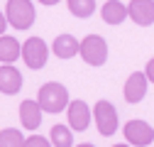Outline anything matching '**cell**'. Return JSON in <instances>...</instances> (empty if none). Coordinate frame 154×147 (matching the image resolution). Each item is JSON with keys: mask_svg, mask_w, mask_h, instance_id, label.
I'll return each mask as SVG.
<instances>
[{"mask_svg": "<svg viewBox=\"0 0 154 147\" xmlns=\"http://www.w3.org/2000/svg\"><path fill=\"white\" fill-rule=\"evenodd\" d=\"M37 103L42 105L44 113H61L64 108H69V91L64 83L59 81H49L39 88V93H37Z\"/></svg>", "mask_w": 154, "mask_h": 147, "instance_id": "obj_1", "label": "cell"}, {"mask_svg": "<svg viewBox=\"0 0 154 147\" xmlns=\"http://www.w3.org/2000/svg\"><path fill=\"white\" fill-rule=\"evenodd\" d=\"M93 123L103 137H110L118 133V110L110 101H98L93 108Z\"/></svg>", "mask_w": 154, "mask_h": 147, "instance_id": "obj_4", "label": "cell"}, {"mask_svg": "<svg viewBox=\"0 0 154 147\" xmlns=\"http://www.w3.org/2000/svg\"><path fill=\"white\" fill-rule=\"evenodd\" d=\"M79 147H95V145H88V142H86V145H79Z\"/></svg>", "mask_w": 154, "mask_h": 147, "instance_id": "obj_22", "label": "cell"}, {"mask_svg": "<svg viewBox=\"0 0 154 147\" xmlns=\"http://www.w3.org/2000/svg\"><path fill=\"white\" fill-rule=\"evenodd\" d=\"M127 15L134 25L149 27L154 25V0H132L127 5Z\"/></svg>", "mask_w": 154, "mask_h": 147, "instance_id": "obj_9", "label": "cell"}, {"mask_svg": "<svg viewBox=\"0 0 154 147\" xmlns=\"http://www.w3.org/2000/svg\"><path fill=\"white\" fill-rule=\"evenodd\" d=\"M22 59L29 69H44L47 59H49V47L42 37H29V39L22 44Z\"/></svg>", "mask_w": 154, "mask_h": 147, "instance_id": "obj_5", "label": "cell"}, {"mask_svg": "<svg viewBox=\"0 0 154 147\" xmlns=\"http://www.w3.org/2000/svg\"><path fill=\"white\" fill-rule=\"evenodd\" d=\"M69 12L73 17L86 20V17H91L95 12V0H69Z\"/></svg>", "mask_w": 154, "mask_h": 147, "instance_id": "obj_16", "label": "cell"}, {"mask_svg": "<svg viewBox=\"0 0 154 147\" xmlns=\"http://www.w3.org/2000/svg\"><path fill=\"white\" fill-rule=\"evenodd\" d=\"M49 140H51L54 147H73L71 127H66V125H54L51 133H49Z\"/></svg>", "mask_w": 154, "mask_h": 147, "instance_id": "obj_15", "label": "cell"}, {"mask_svg": "<svg viewBox=\"0 0 154 147\" xmlns=\"http://www.w3.org/2000/svg\"><path fill=\"white\" fill-rule=\"evenodd\" d=\"M66 110H69V127L76 130V133H83L86 127L91 125V120H93V110H91L88 103H83L81 98H79V101H71Z\"/></svg>", "mask_w": 154, "mask_h": 147, "instance_id": "obj_8", "label": "cell"}, {"mask_svg": "<svg viewBox=\"0 0 154 147\" xmlns=\"http://www.w3.org/2000/svg\"><path fill=\"white\" fill-rule=\"evenodd\" d=\"M8 27H10V25H8V17L3 15V10H0V34H5Z\"/></svg>", "mask_w": 154, "mask_h": 147, "instance_id": "obj_20", "label": "cell"}, {"mask_svg": "<svg viewBox=\"0 0 154 147\" xmlns=\"http://www.w3.org/2000/svg\"><path fill=\"white\" fill-rule=\"evenodd\" d=\"M51 52H54L59 59H73L76 54L81 52V42L76 39L73 34H59V37L51 42Z\"/></svg>", "mask_w": 154, "mask_h": 147, "instance_id": "obj_11", "label": "cell"}, {"mask_svg": "<svg viewBox=\"0 0 154 147\" xmlns=\"http://www.w3.org/2000/svg\"><path fill=\"white\" fill-rule=\"evenodd\" d=\"M112 147H130V145H112Z\"/></svg>", "mask_w": 154, "mask_h": 147, "instance_id": "obj_23", "label": "cell"}, {"mask_svg": "<svg viewBox=\"0 0 154 147\" xmlns=\"http://www.w3.org/2000/svg\"><path fill=\"white\" fill-rule=\"evenodd\" d=\"M147 86H149V79L144 71H134L127 76L125 81V88H122V96L127 103H140L144 96H147Z\"/></svg>", "mask_w": 154, "mask_h": 147, "instance_id": "obj_7", "label": "cell"}, {"mask_svg": "<svg viewBox=\"0 0 154 147\" xmlns=\"http://www.w3.org/2000/svg\"><path fill=\"white\" fill-rule=\"evenodd\" d=\"M144 74H147L149 83H154V59H149V61H147V69H144Z\"/></svg>", "mask_w": 154, "mask_h": 147, "instance_id": "obj_19", "label": "cell"}, {"mask_svg": "<svg viewBox=\"0 0 154 147\" xmlns=\"http://www.w3.org/2000/svg\"><path fill=\"white\" fill-rule=\"evenodd\" d=\"M20 88H22V74L12 64H3L0 66V93L15 96V93H20Z\"/></svg>", "mask_w": 154, "mask_h": 147, "instance_id": "obj_10", "label": "cell"}, {"mask_svg": "<svg viewBox=\"0 0 154 147\" xmlns=\"http://www.w3.org/2000/svg\"><path fill=\"white\" fill-rule=\"evenodd\" d=\"M22 57V47L15 37H8V34H0V61L3 64H12Z\"/></svg>", "mask_w": 154, "mask_h": 147, "instance_id": "obj_14", "label": "cell"}, {"mask_svg": "<svg viewBox=\"0 0 154 147\" xmlns=\"http://www.w3.org/2000/svg\"><path fill=\"white\" fill-rule=\"evenodd\" d=\"M81 59L91 66H103L108 61V42L100 34H88L81 39Z\"/></svg>", "mask_w": 154, "mask_h": 147, "instance_id": "obj_3", "label": "cell"}, {"mask_svg": "<svg viewBox=\"0 0 154 147\" xmlns=\"http://www.w3.org/2000/svg\"><path fill=\"white\" fill-rule=\"evenodd\" d=\"M100 17L108 25H122L130 17L127 15V5H122L120 0H108V3L103 5V10H100Z\"/></svg>", "mask_w": 154, "mask_h": 147, "instance_id": "obj_13", "label": "cell"}, {"mask_svg": "<svg viewBox=\"0 0 154 147\" xmlns=\"http://www.w3.org/2000/svg\"><path fill=\"white\" fill-rule=\"evenodd\" d=\"M122 133H125V140L134 147H147L154 142V127L144 120H130Z\"/></svg>", "mask_w": 154, "mask_h": 147, "instance_id": "obj_6", "label": "cell"}, {"mask_svg": "<svg viewBox=\"0 0 154 147\" xmlns=\"http://www.w3.org/2000/svg\"><path fill=\"white\" fill-rule=\"evenodd\" d=\"M0 147H25V137L17 127H5L0 130Z\"/></svg>", "mask_w": 154, "mask_h": 147, "instance_id": "obj_17", "label": "cell"}, {"mask_svg": "<svg viewBox=\"0 0 154 147\" xmlns=\"http://www.w3.org/2000/svg\"><path fill=\"white\" fill-rule=\"evenodd\" d=\"M42 5H56V3H61V0H39Z\"/></svg>", "mask_w": 154, "mask_h": 147, "instance_id": "obj_21", "label": "cell"}, {"mask_svg": "<svg viewBox=\"0 0 154 147\" xmlns=\"http://www.w3.org/2000/svg\"><path fill=\"white\" fill-rule=\"evenodd\" d=\"M25 147H51V140H47L44 135H29L25 140Z\"/></svg>", "mask_w": 154, "mask_h": 147, "instance_id": "obj_18", "label": "cell"}, {"mask_svg": "<svg viewBox=\"0 0 154 147\" xmlns=\"http://www.w3.org/2000/svg\"><path fill=\"white\" fill-rule=\"evenodd\" d=\"M5 17H8V25L15 30H29L34 25V5L29 0H8V8H5Z\"/></svg>", "mask_w": 154, "mask_h": 147, "instance_id": "obj_2", "label": "cell"}, {"mask_svg": "<svg viewBox=\"0 0 154 147\" xmlns=\"http://www.w3.org/2000/svg\"><path fill=\"white\" fill-rule=\"evenodd\" d=\"M42 105L37 101H22L20 105V123L22 127H27V130H37V127L42 125Z\"/></svg>", "mask_w": 154, "mask_h": 147, "instance_id": "obj_12", "label": "cell"}]
</instances>
